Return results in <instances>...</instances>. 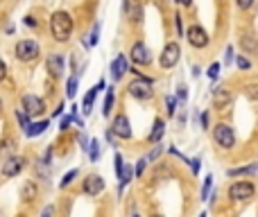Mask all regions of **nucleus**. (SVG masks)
Returning <instances> with one entry per match:
<instances>
[{
  "label": "nucleus",
  "instance_id": "obj_1",
  "mask_svg": "<svg viewBox=\"0 0 258 217\" xmlns=\"http://www.w3.org/2000/svg\"><path fill=\"white\" fill-rule=\"evenodd\" d=\"M50 32L59 43H66L73 34V18L66 12H54L50 16Z\"/></svg>",
  "mask_w": 258,
  "mask_h": 217
},
{
  "label": "nucleus",
  "instance_id": "obj_2",
  "mask_svg": "<svg viewBox=\"0 0 258 217\" xmlns=\"http://www.w3.org/2000/svg\"><path fill=\"white\" fill-rule=\"evenodd\" d=\"M127 91H129V95H132L134 100H138V102H145V100H152L154 98L152 79L143 77V75H138V77L134 79V82H129Z\"/></svg>",
  "mask_w": 258,
  "mask_h": 217
},
{
  "label": "nucleus",
  "instance_id": "obj_3",
  "mask_svg": "<svg viewBox=\"0 0 258 217\" xmlns=\"http://www.w3.org/2000/svg\"><path fill=\"white\" fill-rule=\"evenodd\" d=\"M41 48L36 41L32 39H25V41H18L16 43V48H14V54H16V59L18 61H25V64H30V61H34L36 57H39Z\"/></svg>",
  "mask_w": 258,
  "mask_h": 217
},
{
  "label": "nucleus",
  "instance_id": "obj_4",
  "mask_svg": "<svg viewBox=\"0 0 258 217\" xmlns=\"http://www.w3.org/2000/svg\"><path fill=\"white\" fill-rule=\"evenodd\" d=\"M256 195V188L249 181H236L229 185V199L231 201H249Z\"/></svg>",
  "mask_w": 258,
  "mask_h": 217
},
{
  "label": "nucleus",
  "instance_id": "obj_5",
  "mask_svg": "<svg viewBox=\"0 0 258 217\" xmlns=\"http://www.w3.org/2000/svg\"><path fill=\"white\" fill-rule=\"evenodd\" d=\"M213 138H215V143H218L222 150H231L233 145H236V134H233V129L229 125H224V122L215 125V129H213Z\"/></svg>",
  "mask_w": 258,
  "mask_h": 217
},
{
  "label": "nucleus",
  "instance_id": "obj_6",
  "mask_svg": "<svg viewBox=\"0 0 258 217\" xmlns=\"http://www.w3.org/2000/svg\"><path fill=\"white\" fill-rule=\"evenodd\" d=\"M179 57H181V48H179V43H168L166 48H163V52H161V57H159V64H161V68H174L177 66V61H179Z\"/></svg>",
  "mask_w": 258,
  "mask_h": 217
},
{
  "label": "nucleus",
  "instance_id": "obj_7",
  "mask_svg": "<svg viewBox=\"0 0 258 217\" xmlns=\"http://www.w3.org/2000/svg\"><path fill=\"white\" fill-rule=\"evenodd\" d=\"M186 36H188V43H190L192 48H197V50H204L206 46H208V34H206L204 27H199V25H192L188 32H186Z\"/></svg>",
  "mask_w": 258,
  "mask_h": 217
},
{
  "label": "nucleus",
  "instance_id": "obj_8",
  "mask_svg": "<svg viewBox=\"0 0 258 217\" xmlns=\"http://www.w3.org/2000/svg\"><path fill=\"white\" fill-rule=\"evenodd\" d=\"M111 132L116 134L118 138H125V140L132 138V125H129V118H127L125 113H120V116H116V118H113Z\"/></svg>",
  "mask_w": 258,
  "mask_h": 217
},
{
  "label": "nucleus",
  "instance_id": "obj_9",
  "mask_svg": "<svg viewBox=\"0 0 258 217\" xmlns=\"http://www.w3.org/2000/svg\"><path fill=\"white\" fill-rule=\"evenodd\" d=\"M129 59H132L136 66H147V64L152 61V54H150V50H147L145 43H143V41H138V43H134V46H132Z\"/></svg>",
  "mask_w": 258,
  "mask_h": 217
},
{
  "label": "nucleus",
  "instance_id": "obj_10",
  "mask_svg": "<svg viewBox=\"0 0 258 217\" xmlns=\"http://www.w3.org/2000/svg\"><path fill=\"white\" fill-rule=\"evenodd\" d=\"M25 113H30V116H41V113L46 111V102L41 98H36V95H25L23 98V106H20Z\"/></svg>",
  "mask_w": 258,
  "mask_h": 217
},
{
  "label": "nucleus",
  "instance_id": "obj_11",
  "mask_svg": "<svg viewBox=\"0 0 258 217\" xmlns=\"http://www.w3.org/2000/svg\"><path fill=\"white\" fill-rule=\"evenodd\" d=\"M23 163H25L23 156H7L2 163V177H16L23 170Z\"/></svg>",
  "mask_w": 258,
  "mask_h": 217
},
{
  "label": "nucleus",
  "instance_id": "obj_12",
  "mask_svg": "<svg viewBox=\"0 0 258 217\" xmlns=\"http://www.w3.org/2000/svg\"><path fill=\"white\" fill-rule=\"evenodd\" d=\"M127 70H129V59H127L125 54H118V57L111 61V77H113V82L122 79V75H125Z\"/></svg>",
  "mask_w": 258,
  "mask_h": 217
},
{
  "label": "nucleus",
  "instance_id": "obj_13",
  "mask_svg": "<svg viewBox=\"0 0 258 217\" xmlns=\"http://www.w3.org/2000/svg\"><path fill=\"white\" fill-rule=\"evenodd\" d=\"M104 190V181H102V177H98V174H88L84 181V192L86 195H100V192Z\"/></svg>",
  "mask_w": 258,
  "mask_h": 217
},
{
  "label": "nucleus",
  "instance_id": "obj_14",
  "mask_svg": "<svg viewBox=\"0 0 258 217\" xmlns=\"http://www.w3.org/2000/svg\"><path fill=\"white\" fill-rule=\"evenodd\" d=\"M36 197H39V185H36V181H25L23 188H20V199H23L25 204H32Z\"/></svg>",
  "mask_w": 258,
  "mask_h": 217
},
{
  "label": "nucleus",
  "instance_id": "obj_15",
  "mask_svg": "<svg viewBox=\"0 0 258 217\" xmlns=\"http://www.w3.org/2000/svg\"><path fill=\"white\" fill-rule=\"evenodd\" d=\"M104 88V82H100L95 88H91V91L84 95V102H82V111H84V116H88V113L93 111V104H95V98H98V91H102Z\"/></svg>",
  "mask_w": 258,
  "mask_h": 217
},
{
  "label": "nucleus",
  "instance_id": "obj_16",
  "mask_svg": "<svg viewBox=\"0 0 258 217\" xmlns=\"http://www.w3.org/2000/svg\"><path fill=\"white\" fill-rule=\"evenodd\" d=\"M48 72H50L54 79L64 75V57H61V54H50V57H48Z\"/></svg>",
  "mask_w": 258,
  "mask_h": 217
},
{
  "label": "nucleus",
  "instance_id": "obj_17",
  "mask_svg": "<svg viewBox=\"0 0 258 217\" xmlns=\"http://www.w3.org/2000/svg\"><path fill=\"white\" fill-rule=\"evenodd\" d=\"M213 102L218 109H224V106L231 104V93L226 88H213Z\"/></svg>",
  "mask_w": 258,
  "mask_h": 217
},
{
  "label": "nucleus",
  "instance_id": "obj_18",
  "mask_svg": "<svg viewBox=\"0 0 258 217\" xmlns=\"http://www.w3.org/2000/svg\"><path fill=\"white\" fill-rule=\"evenodd\" d=\"M240 46H242L245 52L258 54V39H256V36H252V34H242V36H240Z\"/></svg>",
  "mask_w": 258,
  "mask_h": 217
},
{
  "label": "nucleus",
  "instance_id": "obj_19",
  "mask_svg": "<svg viewBox=\"0 0 258 217\" xmlns=\"http://www.w3.org/2000/svg\"><path fill=\"white\" fill-rule=\"evenodd\" d=\"M256 172H258V163H252V165H245V167H231L226 174L229 177H245V174H256Z\"/></svg>",
  "mask_w": 258,
  "mask_h": 217
},
{
  "label": "nucleus",
  "instance_id": "obj_20",
  "mask_svg": "<svg viewBox=\"0 0 258 217\" xmlns=\"http://www.w3.org/2000/svg\"><path fill=\"white\" fill-rule=\"evenodd\" d=\"M163 134H166V122L163 120H156L154 122V129H152V134H150V143H161V138H163Z\"/></svg>",
  "mask_w": 258,
  "mask_h": 217
},
{
  "label": "nucleus",
  "instance_id": "obj_21",
  "mask_svg": "<svg viewBox=\"0 0 258 217\" xmlns=\"http://www.w3.org/2000/svg\"><path fill=\"white\" fill-rule=\"evenodd\" d=\"M48 129V120H41V122H32V125L25 129V136L34 138V136H41V134Z\"/></svg>",
  "mask_w": 258,
  "mask_h": 217
},
{
  "label": "nucleus",
  "instance_id": "obj_22",
  "mask_svg": "<svg viewBox=\"0 0 258 217\" xmlns=\"http://www.w3.org/2000/svg\"><path fill=\"white\" fill-rule=\"evenodd\" d=\"M77 84H80V77H77V75L68 79V84H66V98L68 100H73L75 95H77Z\"/></svg>",
  "mask_w": 258,
  "mask_h": 217
},
{
  "label": "nucleus",
  "instance_id": "obj_23",
  "mask_svg": "<svg viewBox=\"0 0 258 217\" xmlns=\"http://www.w3.org/2000/svg\"><path fill=\"white\" fill-rule=\"evenodd\" d=\"M113 100H116V93H113V88L109 86V91H106V98H104V109H102V113H104L106 118H109V113H111V109H113Z\"/></svg>",
  "mask_w": 258,
  "mask_h": 217
},
{
  "label": "nucleus",
  "instance_id": "obj_24",
  "mask_svg": "<svg viewBox=\"0 0 258 217\" xmlns=\"http://www.w3.org/2000/svg\"><path fill=\"white\" fill-rule=\"evenodd\" d=\"M30 118H32V116H30V113H25L23 109H20V111H16V120H18V125L23 127V132H25L27 127L32 125V122H30Z\"/></svg>",
  "mask_w": 258,
  "mask_h": 217
},
{
  "label": "nucleus",
  "instance_id": "obj_25",
  "mask_svg": "<svg viewBox=\"0 0 258 217\" xmlns=\"http://www.w3.org/2000/svg\"><path fill=\"white\" fill-rule=\"evenodd\" d=\"M113 163H116V177H118V181H120V179H122V172H125V161H122L120 154H116V156H113Z\"/></svg>",
  "mask_w": 258,
  "mask_h": 217
},
{
  "label": "nucleus",
  "instance_id": "obj_26",
  "mask_svg": "<svg viewBox=\"0 0 258 217\" xmlns=\"http://www.w3.org/2000/svg\"><path fill=\"white\" fill-rule=\"evenodd\" d=\"M88 156H91V161H93V163H95V161L100 158V143H98L95 138L91 140V147H88Z\"/></svg>",
  "mask_w": 258,
  "mask_h": 217
},
{
  "label": "nucleus",
  "instance_id": "obj_27",
  "mask_svg": "<svg viewBox=\"0 0 258 217\" xmlns=\"http://www.w3.org/2000/svg\"><path fill=\"white\" fill-rule=\"evenodd\" d=\"M147 163H150V156H143V158H138L136 161V177H143V172H145V167H147Z\"/></svg>",
  "mask_w": 258,
  "mask_h": 217
},
{
  "label": "nucleus",
  "instance_id": "obj_28",
  "mask_svg": "<svg viewBox=\"0 0 258 217\" xmlns=\"http://www.w3.org/2000/svg\"><path fill=\"white\" fill-rule=\"evenodd\" d=\"M75 177H77V170L73 167L70 172H66V174H64V179L59 181V185H61V188H68V185L73 184V179H75Z\"/></svg>",
  "mask_w": 258,
  "mask_h": 217
},
{
  "label": "nucleus",
  "instance_id": "obj_29",
  "mask_svg": "<svg viewBox=\"0 0 258 217\" xmlns=\"http://www.w3.org/2000/svg\"><path fill=\"white\" fill-rule=\"evenodd\" d=\"M211 185H213V177H206L204 179V188H202V199L208 201V195H211Z\"/></svg>",
  "mask_w": 258,
  "mask_h": 217
},
{
  "label": "nucleus",
  "instance_id": "obj_30",
  "mask_svg": "<svg viewBox=\"0 0 258 217\" xmlns=\"http://www.w3.org/2000/svg\"><path fill=\"white\" fill-rule=\"evenodd\" d=\"M98 34H100V23H95V25H93V32L88 34V41H86V46H95V43H98Z\"/></svg>",
  "mask_w": 258,
  "mask_h": 217
},
{
  "label": "nucleus",
  "instance_id": "obj_31",
  "mask_svg": "<svg viewBox=\"0 0 258 217\" xmlns=\"http://www.w3.org/2000/svg\"><path fill=\"white\" fill-rule=\"evenodd\" d=\"M73 122H75V116H73V113H70V116H64V118H61V125H59V129H61V132H66L68 127L73 125Z\"/></svg>",
  "mask_w": 258,
  "mask_h": 217
},
{
  "label": "nucleus",
  "instance_id": "obj_32",
  "mask_svg": "<svg viewBox=\"0 0 258 217\" xmlns=\"http://www.w3.org/2000/svg\"><path fill=\"white\" fill-rule=\"evenodd\" d=\"M220 70H222V66H220V64H211V68H208V77L215 82V79L220 77Z\"/></svg>",
  "mask_w": 258,
  "mask_h": 217
},
{
  "label": "nucleus",
  "instance_id": "obj_33",
  "mask_svg": "<svg viewBox=\"0 0 258 217\" xmlns=\"http://www.w3.org/2000/svg\"><path fill=\"white\" fill-rule=\"evenodd\" d=\"M166 104H168V116H174V113H177V100L166 98Z\"/></svg>",
  "mask_w": 258,
  "mask_h": 217
},
{
  "label": "nucleus",
  "instance_id": "obj_34",
  "mask_svg": "<svg viewBox=\"0 0 258 217\" xmlns=\"http://www.w3.org/2000/svg\"><path fill=\"white\" fill-rule=\"evenodd\" d=\"M177 100L181 102V104L188 100V88H186V86H179V88H177Z\"/></svg>",
  "mask_w": 258,
  "mask_h": 217
},
{
  "label": "nucleus",
  "instance_id": "obj_35",
  "mask_svg": "<svg viewBox=\"0 0 258 217\" xmlns=\"http://www.w3.org/2000/svg\"><path fill=\"white\" fill-rule=\"evenodd\" d=\"M236 64H238L240 70H249V68H252V64H249L245 57H236Z\"/></svg>",
  "mask_w": 258,
  "mask_h": 217
},
{
  "label": "nucleus",
  "instance_id": "obj_36",
  "mask_svg": "<svg viewBox=\"0 0 258 217\" xmlns=\"http://www.w3.org/2000/svg\"><path fill=\"white\" fill-rule=\"evenodd\" d=\"M161 151H163V145H156L152 151H150V161H156L161 156Z\"/></svg>",
  "mask_w": 258,
  "mask_h": 217
},
{
  "label": "nucleus",
  "instance_id": "obj_37",
  "mask_svg": "<svg viewBox=\"0 0 258 217\" xmlns=\"http://www.w3.org/2000/svg\"><path fill=\"white\" fill-rule=\"evenodd\" d=\"M190 163V170H192V174H199V167H202V161L199 158H192V161H188Z\"/></svg>",
  "mask_w": 258,
  "mask_h": 217
},
{
  "label": "nucleus",
  "instance_id": "obj_38",
  "mask_svg": "<svg viewBox=\"0 0 258 217\" xmlns=\"http://www.w3.org/2000/svg\"><path fill=\"white\" fill-rule=\"evenodd\" d=\"M236 2H238L240 9H249V7L254 5V0H236Z\"/></svg>",
  "mask_w": 258,
  "mask_h": 217
},
{
  "label": "nucleus",
  "instance_id": "obj_39",
  "mask_svg": "<svg viewBox=\"0 0 258 217\" xmlns=\"http://www.w3.org/2000/svg\"><path fill=\"white\" fill-rule=\"evenodd\" d=\"M249 95H252L254 100H258V84H252V86H249Z\"/></svg>",
  "mask_w": 258,
  "mask_h": 217
},
{
  "label": "nucleus",
  "instance_id": "obj_40",
  "mask_svg": "<svg viewBox=\"0 0 258 217\" xmlns=\"http://www.w3.org/2000/svg\"><path fill=\"white\" fill-rule=\"evenodd\" d=\"M226 64H233V48H226Z\"/></svg>",
  "mask_w": 258,
  "mask_h": 217
},
{
  "label": "nucleus",
  "instance_id": "obj_41",
  "mask_svg": "<svg viewBox=\"0 0 258 217\" xmlns=\"http://www.w3.org/2000/svg\"><path fill=\"white\" fill-rule=\"evenodd\" d=\"M52 213H54V206H46V208L41 211V215H43V217H48V215H52Z\"/></svg>",
  "mask_w": 258,
  "mask_h": 217
},
{
  "label": "nucleus",
  "instance_id": "obj_42",
  "mask_svg": "<svg viewBox=\"0 0 258 217\" xmlns=\"http://www.w3.org/2000/svg\"><path fill=\"white\" fill-rule=\"evenodd\" d=\"M202 129H208V113H202Z\"/></svg>",
  "mask_w": 258,
  "mask_h": 217
},
{
  "label": "nucleus",
  "instance_id": "obj_43",
  "mask_svg": "<svg viewBox=\"0 0 258 217\" xmlns=\"http://www.w3.org/2000/svg\"><path fill=\"white\" fill-rule=\"evenodd\" d=\"M25 25L27 27H36V20H34L32 16H25Z\"/></svg>",
  "mask_w": 258,
  "mask_h": 217
},
{
  "label": "nucleus",
  "instance_id": "obj_44",
  "mask_svg": "<svg viewBox=\"0 0 258 217\" xmlns=\"http://www.w3.org/2000/svg\"><path fill=\"white\" fill-rule=\"evenodd\" d=\"M177 32L184 34V25H181V16H177Z\"/></svg>",
  "mask_w": 258,
  "mask_h": 217
},
{
  "label": "nucleus",
  "instance_id": "obj_45",
  "mask_svg": "<svg viewBox=\"0 0 258 217\" xmlns=\"http://www.w3.org/2000/svg\"><path fill=\"white\" fill-rule=\"evenodd\" d=\"M61 113H64V104H59L57 109H54V118H59Z\"/></svg>",
  "mask_w": 258,
  "mask_h": 217
},
{
  "label": "nucleus",
  "instance_id": "obj_46",
  "mask_svg": "<svg viewBox=\"0 0 258 217\" xmlns=\"http://www.w3.org/2000/svg\"><path fill=\"white\" fill-rule=\"evenodd\" d=\"M199 75H202V70H199V66H195L192 68V77H199Z\"/></svg>",
  "mask_w": 258,
  "mask_h": 217
},
{
  "label": "nucleus",
  "instance_id": "obj_47",
  "mask_svg": "<svg viewBox=\"0 0 258 217\" xmlns=\"http://www.w3.org/2000/svg\"><path fill=\"white\" fill-rule=\"evenodd\" d=\"M177 2H181V5H190L192 0H177Z\"/></svg>",
  "mask_w": 258,
  "mask_h": 217
}]
</instances>
